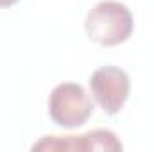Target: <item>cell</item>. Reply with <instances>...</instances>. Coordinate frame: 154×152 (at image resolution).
<instances>
[{
	"mask_svg": "<svg viewBox=\"0 0 154 152\" xmlns=\"http://www.w3.org/2000/svg\"><path fill=\"white\" fill-rule=\"evenodd\" d=\"M32 150H122V143L109 129H95L81 136H45Z\"/></svg>",
	"mask_w": 154,
	"mask_h": 152,
	"instance_id": "277c9868",
	"label": "cell"
},
{
	"mask_svg": "<svg viewBox=\"0 0 154 152\" xmlns=\"http://www.w3.org/2000/svg\"><path fill=\"white\" fill-rule=\"evenodd\" d=\"M93 100L75 82H61L48 95V114L59 127L77 129L93 114Z\"/></svg>",
	"mask_w": 154,
	"mask_h": 152,
	"instance_id": "7a4b0ae2",
	"label": "cell"
},
{
	"mask_svg": "<svg viewBox=\"0 0 154 152\" xmlns=\"http://www.w3.org/2000/svg\"><path fill=\"white\" fill-rule=\"evenodd\" d=\"M88 82L93 100L104 113L113 116L122 111L131 91V81L125 70L113 65H106L97 68L90 75Z\"/></svg>",
	"mask_w": 154,
	"mask_h": 152,
	"instance_id": "3957f363",
	"label": "cell"
},
{
	"mask_svg": "<svg viewBox=\"0 0 154 152\" xmlns=\"http://www.w3.org/2000/svg\"><path fill=\"white\" fill-rule=\"evenodd\" d=\"M134 20L131 9L116 0H102L95 4L84 20L88 38L100 47H115L131 38Z\"/></svg>",
	"mask_w": 154,
	"mask_h": 152,
	"instance_id": "6da1fadb",
	"label": "cell"
},
{
	"mask_svg": "<svg viewBox=\"0 0 154 152\" xmlns=\"http://www.w3.org/2000/svg\"><path fill=\"white\" fill-rule=\"evenodd\" d=\"M18 0H0V7H11V5H14Z\"/></svg>",
	"mask_w": 154,
	"mask_h": 152,
	"instance_id": "5b68a950",
	"label": "cell"
}]
</instances>
